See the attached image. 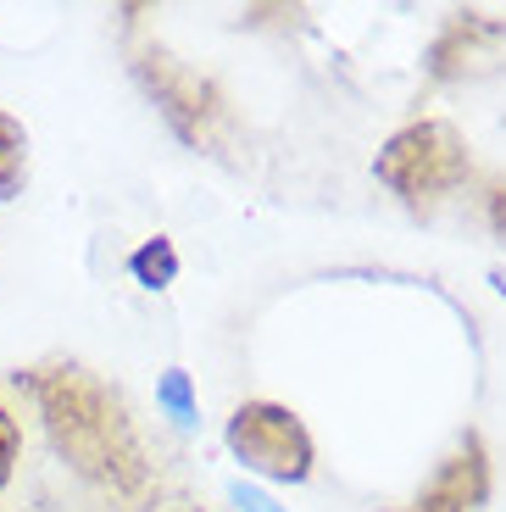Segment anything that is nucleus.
Wrapping results in <instances>:
<instances>
[{"mask_svg":"<svg viewBox=\"0 0 506 512\" xmlns=\"http://www.w3.org/2000/svg\"><path fill=\"white\" fill-rule=\"evenodd\" d=\"M28 390L39 401L51 451L78 479L112 490L123 501H134L151 485V468H145V451L134 440V423H128L123 401L89 368H73V362L39 368V373H28Z\"/></svg>","mask_w":506,"mask_h":512,"instance_id":"obj_1","label":"nucleus"},{"mask_svg":"<svg viewBox=\"0 0 506 512\" xmlns=\"http://www.w3.org/2000/svg\"><path fill=\"white\" fill-rule=\"evenodd\" d=\"M373 173H379L384 190L401 195L412 212H429V206H440L451 190L468 184V140H462V128L445 123V117H418V123L395 128L390 140H384Z\"/></svg>","mask_w":506,"mask_h":512,"instance_id":"obj_2","label":"nucleus"},{"mask_svg":"<svg viewBox=\"0 0 506 512\" xmlns=\"http://www.w3.org/2000/svg\"><path fill=\"white\" fill-rule=\"evenodd\" d=\"M134 73H140V84L151 90V101L162 106V117L173 123L178 140H190V145L212 140V128L223 123V95H217L201 73H190V67L173 62L167 51H145L140 62H134Z\"/></svg>","mask_w":506,"mask_h":512,"instance_id":"obj_4","label":"nucleus"},{"mask_svg":"<svg viewBox=\"0 0 506 512\" xmlns=\"http://www.w3.org/2000/svg\"><path fill=\"white\" fill-rule=\"evenodd\" d=\"M234 501H240L245 512H273V501H267V496H256V490H245V485H234Z\"/></svg>","mask_w":506,"mask_h":512,"instance_id":"obj_11","label":"nucleus"},{"mask_svg":"<svg viewBox=\"0 0 506 512\" xmlns=\"http://www.w3.org/2000/svg\"><path fill=\"white\" fill-rule=\"evenodd\" d=\"M128 273H134L145 290H167V284L178 279V251H173V240H162V234H156V240H145L140 251L128 256Z\"/></svg>","mask_w":506,"mask_h":512,"instance_id":"obj_7","label":"nucleus"},{"mask_svg":"<svg viewBox=\"0 0 506 512\" xmlns=\"http://www.w3.org/2000/svg\"><path fill=\"white\" fill-rule=\"evenodd\" d=\"M223 440L234 451V462H245V474H262L273 485H301L317 457L312 429L284 401H245V407H234Z\"/></svg>","mask_w":506,"mask_h":512,"instance_id":"obj_3","label":"nucleus"},{"mask_svg":"<svg viewBox=\"0 0 506 512\" xmlns=\"http://www.w3.org/2000/svg\"><path fill=\"white\" fill-rule=\"evenodd\" d=\"M17 462H23V423H17L12 407H0V496H6V485H12Z\"/></svg>","mask_w":506,"mask_h":512,"instance_id":"obj_8","label":"nucleus"},{"mask_svg":"<svg viewBox=\"0 0 506 512\" xmlns=\"http://www.w3.org/2000/svg\"><path fill=\"white\" fill-rule=\"evenodd\" d=\"M28 162H34V151H28L23 117L0 112V201H17L28 190Z\"/></svg>","mask_w":506,"mask_h":512,"instance_id":"obj_6","label":"nucleus"},{"mask_svg":"<svg viewBox=\"0 0 506 512\" xmlns=\"http://www.w3.org/2000/svg\"><path fill=\"white\" fill-rule=\"evenodd\" d=\"M490 223H495V234L506 240V184H495V190H490Z\"/></svg>","mask_w":506,"mask_h":512,"instance_id":"obj_10","label":"nucleus"},{"mask_svg":"<svg viewBox=\"0 0 506 512\" xmlns=\"http://www.w3.org/2000/svg\"><path fill=\"white\" fill-rule=\"evenodd\" d=\"M484 501H490V457H484V440L468 435L406 512H479Z\"/></svg>","mask_w":506,"mask_h":512,"instance_id":"obj_5","label":"nucleus"},{"mask_svg":"<svg viewBox=\"0 0 506 512\" xmlns=\"http://www.w3.org/2000/svg\"><path fill=\"white\" fill-rule=\"evenodd\" d=\"M162 407L173 412L178 423H195V396H190V373H167L162 379Z\"/></svg>","mask_w":506,"mask_h":512,"instance_id":"obj_9","label":"nucleus"},{"mask_svg":"<svg viewBox=\"0 0 506 512\" xmlns=\"http://www.w3.org/2000/svg\"><path fill=\"white\" fill-rule=\"evenodd\" d=\"M495 284H501V290H506V268H501V273H495Z\"/></svg>","mask_w":506,"mask_h":512,"instance_id":"obj_12","label":"nucleus"}]
</instances>
